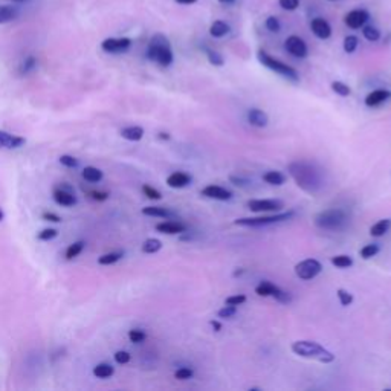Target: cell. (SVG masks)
Masks as SVG:
<instances>
[{
	"label": "cell",
	"mask_w": 391,
	"mask_h": 391,
	"mask_svg": "<svg viewBox=\"0 0 391 391\" xmlns=\"http://www.w3.org/2000/svg\"><path fill=\"white\" fill-rule=\"evenodd\" d=\"M289 173L296 185L309 194H316L322 188V173L310 162L293 161L289 164Z\"/></svg>",
	"instance_id": "6da1fadb"
},
{
	"label": "cell",
	"mask_w": 391,
	"mask_h": 391,
	"mask_svg": "<svg viewBox=\"0 0 391 391\" xmlns=\"http://www.w3.org/2000/svg\"><path fill=\"white\" fill-rule=\"evenodd\" d=\"M292 352L299 358L312 359L321 364H332L335 361V355L316 341H295Z\"/></svg>",
	"instance_id": "7a4b0ae2"
},
{
	"label": "cell",
	"mask_w": 391,
	"mask_h": 391,
	"mask_svg": "<svg viewBox=\"0 0 391 391\" xmlns=\"http://www.w3.org/2000/svg\"><path fill=\"white\" fill-rule=\"evenodd\" d=\"M147 57L159 66L168 68L173 63V51L168 38L162 34L153 35L147 48Z\"/></svg>",
	"instance_id": "3957f363"
},
{
	"label": "cell",
	"mask_w": 391,
	"mask_h": 391,
	"mask_svg": "<svg viewBox=\"0 0 391 391\" xmlns=\"http://www.w3.org/2000/svg\"><path fill=\"white\" fill-rule=\"evenodd\" d=\"M315 225L321 229L325 231H341L349 225V214L344 209L339 208H332V209H324L315 215Z\"/></svg>",
	"instance_id": "277c9868"
},
{
	"label": "cell",
	"mask_w": 391,
	"mask_h": 391,
	"mask_svg": "<svg viewBox=\"0 0 391 391\" xmlns=\"http://www.w3.org/2000/svg\"><path fill=\"white\" fill-rule=\"evenodd\" d=\"M257 58H258V61L263 66H266L272 72H275V74H278V75H281V77H285V78H288L291 81H298L299 77H298V72L293 68H291L289 64H286L283 61H280V60H277V58H274V57H271L268 52L258 51L257 52Z\"/></svg>",
	"instance_id": "5b68a950"
},
{
	"label": "cell",
	"mask_w": 391,
	"mask_h": 391,
	"mask_svg": "<svg viewBox=\"0 0 391 391\" xmlns=\"http://www.w3.org/2000/svg\"><path fill=\"white\" fill-rule=\"evenodd\" d=\"M293 215H295L293 211H288V212H278V214H274V215L243 217V219L234 220V225H237V226H266V225H272V223L286 222V220L292 219Z\"/></svg>",
	"instance_id": "8992f818"
},
{
	"label": "cell",
	"mask_w": 391,
	"mask_h": 391,
	"mask_svg": "<svg viewBox=\"0 0 391 391\" xmlns=\"http://www.w3.org/2000/svg\"><path fill=\"white\" fill-rule=\"evenodd\" d=\"M293 271H295V275L299 280H306L307 281V280H313L316 275L321 274L322 265L318 260H315V258H307V260H302V262L296 263Z\"/></svg>",
	"instance_id": "52a82bcc"
},
{
	"label": "cell",
	"mask_w": 391,
	"mask_h": 391,
	"mask_svg": "<svg viewBox=\"0 0 391 391\" xmlns=\"http://www.w3.org/2000/svg\"><path fill=\"white\" fill-rule=\"evenodd\" d=\"M246 205L254 212H278L285 208V202L278 199H252Z\"/></svg>",
	"instance_id": "ba28073f"
},
{
	"label": "cell",
	"mask_w": 391,
	"mask_h": 391,
	"mask_svg": "<svg viewBox=\"0 0 391 391\" xmlns=\"http://www.w3.org/2000/svg\"><path fill=\"white\" fill-rule=\"evenodd\" d=\"M52 197L61 206H74L77 203V197L74 194L72 187H69L66 184H63L60 187H55L54 191H52Z\"/></svg>",
	"instance_id": "9c48e42d"
},
{
	"label": "cell",
	"mask_w": 391,
	"mask_h": 391,
	"mask_svg": "<svg viewBox=\"0 0 391 391\" xmlns=\"http://www.w3.org/2000/svg\"><path fill=\"white\" fill-rule=\"evenodd\" d=\"M132 46V40L130 38H105L101 43L102 51L108 52V54H121L125 52L128 48Z\"/></svg>",
	"instance_id": "30bf717a"
},
{
	"label": "cell",
	"mask_w": 391,
	"mask_h": 391,
	"mask_svg": "<svg viewBox=\"0 0 391 391\" xmlns=\"http://www.w3.org/2000/svg\"><path fill=\"white\" fill-rule=\"evenodd\" d=\"M285 46H286L288 52L292 54L293 57H296V58H304V57H307V45H306V41H304L301 37H298V35H291V37H288Z\"/></svg>",
	"instance_id": "8fae6325"
},
{
	"label": "cell",
	"mask_w": 391,
	"mask_h": 391,
	"mask_svg": "<svg viewBox=\"0 0 391 391\" xmlns=\"http://www.w3.org/2000/svg\"><path fill=\"white\" fill-rule=\"evenodd\" d=\"M367 20H368V12H367L365 9H353V11H350V12L345 15V18H344L345 25H347L349 28H352V29H359V28H362V26L365 25Z\"/></svg>",
	"instance_id": "7c38bea8"
},
{
	"label": "cell",
	"mask_w": 391,
	"mask_h": 391,
	"mask_svg": "<svg viewBox=\"0 0 391 391\" xmlns=\"http://www.w3.org/2000/svg\"><path fill=\"white\" fill-rule=\"evenodd\" d=\"M310 29H312V32H313L318 38H321V40H325V38H329V37L332 35V28H330V25H329L324 18H321V17H316V18L312 20Z\"/></svg>",
	"instance_id": "4fadbf2b"
},
{
	"label": "cell",
	"mask_w": 391,
	"mask_h": 391,
	"mask_svg": "<svg viewBox=\"0 0 391 391\" xmlns=\"http://www.w3.org/2000/svg\"><path fill=\"white\" fill-rule=\"evenodd\" d=\"M202 196L208 199H214V200H229L232 197V193L219 185H208L202 190Z\"/></svg>",
	"instance_id": "5bb4252c"
},
{
	"label": "cell",
	"mask_w": 391,
	"mask_h": 391,
	"mask_svg": "<svg viewBox=\"0 0 391 391\" xmlns=\"http://www.w3.org/2000/svg\"><path fill=\"white\" fill-rule=\"evenodd\" d=\"M390 98V91H387V89H376V91L370 92V94L365 97V105H367V107H378V105H381L382 102L388 101Z\"/></svg>",
	"instance_id": "9a60e30c"
},
{
	"label": "cell",
	"mask_w": 391,
	"mask_h": 391,
	"mask_svg": "<svg viewBox=\"0 0 391 391\" xmlns=\"http://www.w3.org/2000/svg\"><path fill=\"white\" fill-rule=\"evenodd\" d=\"M190 182L191 176L184 171H175L167 178V185L170 188H185L187 185H190Z\"/></svg>",
	"instance_id": "2e32d148"
},
{
	"label": "cell",
	"mask_w": 391,
	"mask_h": 391,
	"mask_svg": "<svg viewBox=\"0 0 391 391\" xmlns=\"http://www.w3.org/2000/svg\"><path fill=\"white\" fill-rule=\"evenodd\" d=\"M248 122L254 127L263 128L268 125L269 116L266 115V112H263L260 108H251V110H248Z\"/></svg>",
	"instance_id": "e0dca14e"
},
{
	"label": "cell",
	"mask_w": 391,
	"mask_h": 391,
	"mask_svg": "<svg viewBox=\"0 0 391 391\" xmlns=\"http://www.w3.org/2000/svg\"><path fill=\"white\" fill-rule=\"evenodd\" d=\"M25 138L17 136V135H11L6 133L3 130H0V147L3 148H18L25 144Z\"/></svg>",
	"instance_id": "ac0fdd59"
},
{
	"label": "cell",
	"mask_w": 391,
	"mask_h": 391,
	"mask_svg": "<svg viewBox=\"0 0 391 391\" xmlns=\"http://www.w3.org/2000/svg\"><path fill=\"white\" fill-rule=\"evenodd\" d=\"M156 229L162 234H168V235H175V234H182L187 231V225L181 223V222H162L159 225H156Z\"/></svg>",
	"instance_id": "d6986e66"
},
{
	"label": "cell",
	"mask_w": 391,
	"mask_h": 391,
	"mask_svg": "<svg viewBox=\"0 0 391 391\" xmlns=\"http://www.w3.org/2000/svg\"><path fill=\"white\" fill-rule=\"evenodd\" d=\"M121 136L127 141H141L144 138V128L139 127V125H130V127H125L121 130Z\"/></svg>",
	"instance_id": "ffe728a7"
},
{
	"label": "cell",
	"mask_w": 391,
	"mask_h": 391,
	"mask_svg": "<svg viewBox=\"0 0 391 391\" xmlns=\"http://www.w3.org/2000/svg\"><path fill=\"white\" fill-rule=\"evenodd\" d=\"M142 214L150 217H161V219H170L175 215L168 208H162V206H145L142 208Z\"/></svg>",
	"instance_id": "44dd1931"
},
{
	"label": "cell",
	"mask_w": 391,
	"mask_h": 391,
	"mask_svg": "<svg viewBox=\"0 0 391 391\" xmlns=\"http://www.w3.org/2000/svg\"><path fill=\"white\" fill-rule=\"evenodd\" d=\"M280 291V288L278 286H275L274 283H271V281H262L257 288H255V293L258 295V296H275L277 293Z\"/></svg>",
	"instance_id": "7402d4cb"
},
{
	"label": "cell",
	"mask_w": 391,
	"mask_h": 391,
	"mask_svg": "<svg viewBox=\"0 0 391 391\" xmlns=\"http://www.w3.org/2000/svg\"><path fill=\"white\" fill-rule=\"evenodd\" d=\"M391 228V219H382L379 222H376L372 228H370V234L373 237H382L384 234H387Z\"/></svg>",
	"instance_id": "603a6c76"
},
{
	"label": "cell",
	"mask_w": 391,
	"mask_h": 391,
	"mask_svg": "<svg viewBox=\"0 0 391 391\" xmlns=\"http://www.w3.org/2000/svg\"><path fill=\"white\" fill-rule=\"evenodd\" d=\"M229 32V25L222 21V20H215L212 21V25L209 26V34L215 38H220V37H225L226 34Z\"/></svg>",
	"instance_id": "cb8c5ba5"
},
{
	"label": "cell",
	"mask_w": 391,
	"mask_h": 391,
	"mask_svg": "<svg viewBox=\"0 0 391 391\" xmlns=\"http://www.w3.org/2000/svg\"><path fill=\"white\" fill-rule=\"evenodd\" d=\"M263 181L269 185L281 187L286 182V176L280 171H268V173L263 175Z\"/></svg>",
	"instance_id": "d4e9b609"
},
{
	"label": "cell",
	"mask_w": 391,
	"mask_h": 391,
	"mask_svg": "<svg viewBox=\"0 0 391 391\" xmlns=\"http://www.w3.org/2000/svg\"><path fill=\"white\" fill-rule=\"evenodd\" d=\"M18 11L15 6H9V5H2L0 6V25L2 23H8L11 20H14L17 17Z\"/></svg>",
	"instance_id": "484cf974"
},
{
	"label": "cell",
	"mask_w": 391,
	"mask_h": 391,
	"mask_svg": "<svg viewBox=\"0 0 391 391\" xmlns=\"http://www.w3.org/2000/svg\"><path fill=\"white\" fill-rule=\"evenodd\" d=\"M83 178L88 181V182H92V184H95V182H99L101 179H102V171L97 168V167H86L84 170H83Z\"/></svg>",
	"instance_id": "4316f807"
},
{
	"label": "cell",
	"mask_w": 391,
	"mask_h": 391,
	"mask_svg": "<svg viewBox=\"0 0 391 391\" xmlns=\"http://www.w3.org/2000/svg\"><path fill=\"white\" fill-rule=\"evenodd\" d=\"M115 373V368L110 365V364H98L97 367L94 368V375L99 378V379H107V378H110L112 375Z\"/></svg>",
	"instance_id": "83f0119b"
},
{
	"label": "cell",
	"mask_w": 391,
	"mask_h": 391,
	"mask_svg": "<svg viewBox=\"0 0 391 391\" xmlns=\"http://www.w3.org/2000/svg\"><path fill=\"white\" fill-rule=\"evenodd\" d=\"M162 248V242L158 238H147L142 245V252L145 254H155L158 251H161Z\"/></svg>",
	"instance_id": "f1b7e54d"
},
{
	"label": "cell",
	"mask_w": 391,
	"mask_h": 391,
	"mask_svg": "<svg viewBox=\"0 0 391 391\" xmlns=\"http://www.w3.org/2000/svg\"><path fill=\"white\" fill-rule=\"evenodd\" d=\"M84 245H86V243H84L83 240H80V242H75V243L69 245V248L66 249V258H68V260H74L75 257H78V255L83 252Z\"/></svg>",
	"instance_id": "f546056e"
},
{
	"label": "cell",
	"mask_w": 391,
	"mask_h": 391,
	"mask_svg": "<svg viewBox=\"0 0 391 391\" xmlns=\"http://www.w3.org/2000/svg\"><path fill=\"white\" fill-rule=\"evenodd\" d=\"M332 265L333 266H336V268H339V269H345V268H350L352 265H353V258L350 257V255H345V254H342V255H335V257H332Z\"/></svg>",
	"instance_id": "4dcf8cb0"
},
{
	"label": "cell",
	"mask_w": 391,
	"mask_h": 391,
	"mask_svg": "<svg viewBox=\"0 0 391 391\" xmlns=\"http://www.w3.org/2000/svg\"><path fill=\"white\" fill-rule=\"evenodd\" d=\"M122 258V252H108V254H104L98 258V263L102 265V266H108V265H113L116 262H119Z\"/></svg>",
	"instance_id": "1f68e13d"
},
{
	"label": "cell",
	"mask_w": 391,
	"mask_h": 391,
	"mask_svg": "<svg viewBox=\"0 0 391 391\" xmlns=\"http://www.w3.org/2000/svg\"><path fill=\"white\" fill-rule=\"evenodd\" d=\"M332 91L339 97H349L352 94V89L342 81H333L332 83Z\"/></svg>",
	"instance_id": "d6a6232c"
},
{
	"label": "cell",
	"mask_w": 391,
	"mask_h": 391,
	"mask_svg": "<svg viewBox=\"0 0 391 391\" xmlns=\"http://www.w3.org/2000/svg\"><path fill=\"white\" fill-rule=\"evenodd\" d=\"M362 35H364L368 41H378V40L381 38V32H379V29L375 28V26H364Z\"/></svg>",
	"instance_id": "836d02e7"
},
{
	"label": "cell",
	"mask_w": 391,
	"mask_h": 391,
	"mask_svg": "<svg viewBox=\"0 0 391 391\" xmlns=\"http://www.w3.org/2000/svg\"><path fill=\"white\" fill-rule=\"evenodd\" d=\"M358 45H359V40H358L356 35H347V37L344 38V51H345L347 54H353V52L356 51Z\"/></svg>",
	"instance_id": "e575fe53"
},
{
	"label": "cell",
	"mask_w": 391,
	"mask_h": 391,
	"mask_svg": "<svg viewBox=\"0 0 391 391\" xmlns=\"http://www.w3.org/2000/svg\"><path fill=\"white\" fill-rule=\"evenodd\" d=\"M206 57H208V61L212 64V66H223L225 64V60L222 57V54H219L217 51H212V49H206Z\"/></svg>",
	"instance_id": "d590c367"
},
{
	"label": "cell",
	"mask_w": 391,
	"mask_h": 391,
	"mask_svg": "<svg viewBox=\"0 0 391 391\" xmlns=\"http://www.w3.org/2000/svg\"><path fill=\"white\" fill-rule=\"evenodd\" d=\"M35 66H37V60H35V57H28L21 64H20V68H18V72L21 74V75H26V74H29L31 71H34L35 69Z\"/></svg>",
	"instance_id": "8d00e7d4"
},
{
	"label": "cell",
	"mask_w": 391,
	"mask_h": 391,
	"mask_svg": "<svg viewBox=\"0 0 391 391\" xmlns=\"http://www.w3.org/2000/svg\"><path fill=\"white\" fill-rule=\"evenodd\" d=\"M379 252V246L376 243H372V245H365L362 249H361V257L364 260H368L372 257H375L376 254Z\"/></svg>",
	"instance_id": "74e56055"
},
{
	"label": "cell",
	"mask_w": 391,
	"mask_h": 391,
	"mask_svg": "<svg viewBox=\"0 0 391 391\" xmlns=\"http://www.w3.org/2000/svg\"><path fill=\"white\" fill-rule=\"evenodd\" d=\"M237 313V306H231V304H225V307H222L219 310V318L222 319H231L234 315Z\"/></svg>",
	"instance_id": "f35d334b"
},
{
	"label": "cell",
	"mask_w": 391,
	"mask_h": 391,
	"mask_svg": "<svg viewBox=\"0 0 391 391\" xmlns=\"http://www.w3.org/2000/svg\"><path fill=\"white\" fill-rule=\"evenodd\" d=\"M145 338H147V335H145V332L141 330V329H132V330L128 332V339H130L132 342H135V344L144 342Z\"/></svg>",
	"instance_id": "ab89813d"
},
{
	"label": "cell",
	"mask_w": 391,
	"mask_h": 391,
	"mask_svg": "<svg viewBox=\"0 0 391 391\" xmlns=\"http://www.w3.org/2000/svg\"><path fill=\"white\" fill-rule=\"evenodd\" d=\"M336 296H338L341 306H344V307H349V306H352V302H353V295L349 292V291H345V289H338Z\"/></svg>",
	"instance_id": "60d3db41"
},
{
	"label": "cell",
	"mask_w": 391,
	"mask_h": 391,
	"mask_svg": "<svg viewBox=\"0 0 391 391\" xmlns=\"http://www.w3.org/2000/svg\"><path fill=\"white\" fill-rule=\"evenodd\" d=\"M193 375H194V372H193V368H190V367H181V368H178V370L175 372V378H176L178 381L191 379Z\"/></svg>",
	"instance_id": "b9f144b4"
},
{
	"label": "cell",
	"mask_w": 391,
	"mask_h": 391,
	"mask_svg": "<svg viewBox=\"0 0 391 391\" xmlns=\"http://www.w3.org/2000/svg\"><path fill=\"white\" fill-rule=\"evenodd\" d=\"M57 235H58V231L55 228H48V229H43L41 232H38V240L49 242V240L55 238Z\"/></svg>",
	"instance_id": "7bdbcfd3"
},
{
	"label": "cell",
	"mask_w": 391,
	"mask_h": 391,
	"mask_svg": "<svg viewBox=\"0 0 391 391\" xmlns=\"http://www.w3.org/2000/svg\"><path fill=\"white\" fill-rule=\"evenodd\" d=\"M243 302H246V296L243 293L231 295L225 299V304H231V306H242Z\"/></svg>",
	"instance_id": "ee69618b"
},
{
	"label": "cell",
	"mask_w": 391,
	"mask_h": 391,
	"mask_svg": "<svg viewBox=\"0 0 391 391\" xmlns=\"http://www.w3.org/2000/svg\"><path fill=\"white\" fill-rule=\"evenodd\" d=\"M142 191H144V194L147 196L148 199H151V200H161V199H162L161 191H158L156 188H153V187H150V185H144V187H142Z\"/></svg>",
	"instance_id": "f6af8a7d"
},
{
	"label": "cell",
	"mask_w": 391,
	"mask_h": 391,
	"mask_svg": "<svg viewBox=\"0 0 391 391\" xmlns=\"http://www.w3.org/2000/svg\"><path fill=\"white\" fill-rule=\"evenodd\" d=\"M265 25H266V28H268L271 32H278V31H280V21H278V18L274 17V15L268 17Z\"/></svg>",
	"instance_id": "bcb514c9"
},
{
	"label": "cell",
	"mask_w": 391,
	"mask_h": 391,
	"mask_svg": "<svg viewBox=\"0 0 391 391\" xmlns=\"http://www.w3.org/2000/svg\"><path fill=\"white\" fill-rule=\"evenodd\" d=\"M130 359H132V356H130V353H128V352L119 350V352H116V353H115V361H116L118 364H121V365L128 364V362H130Z\"/></svg>",
	"instance_id": "7dc6e473"
},
{
	"label": "cell",
	"mask_w": 391,
	"mask_h": 391,
	"mask_svg": "<svg viewBox=\"0 0 391 391\" xmlns=\"http://www.w3.org/2000/svg\"><path fill=\"white\" fill-rule=\"evenodd\" d=\"M60 162H61L64 167H68V168H75V167L78 165V161H77L74 156H69V155L60 156Z\"/></svg>",
	"instance_id": "c3c4849f"
},
{
	"label": "cell",
	"mask_w": 391,
	"mask_h": 391,
	"mask_svg": "<svg viewBox=\"0 0 391 391\" xmlns=\"http://www.w3.org/2000/svg\"><path fill=\"white\" fill-rule=\"evenodd\" d=\"M299 5V0H280V6L288 11H295Z\"/></svg>",
	"instance_id": "681fc988"
},
{
	"label": "cell",
	"mask_w": 391,
	"mask_h": 391,
	"mask_svg": "<svg viewBox=\"0 0 391 391\" xmlns=\"http://www.w3.org/2000/svg\"><path fill=\"white\" fill-rule=\"evenodd\" d=\"M41 219H43V220H48V222H54V223H60V222H61V217H60L58 214L49 212V211L43 212V214H41Z\"/></svg>",
	"instance_id": "f907efd6"
},
{
	"label": "cell",
	"mask_w": 391,
	"mask_h": 391,
	"mask_svg": "<svg viewBox=\"0 0 391 391\" xmlns=\"http://www.w3.org/2000/svg\"><path fill=\"white\" fill-rule=\"evenodd\" d=\"M89 196L94 199V200H98V202H102V200H107L108 199V193L107 191H89Z\"/></svg>",
	"instance_id": "816d5d0a"
},
{
	"label": "cell",
	"mask_w": 391,
	"mask_h": 391,
	"mask_svg": "<svg viewBox=\"0 0 391 391\" xmlns=\"http://www.w3.org/2000/svg\"><path fill=\"white\" fill-rule=\"evenodd\" d=\"M209 324H211V327L214 329V332H220V330H222V324H220L219 321H214V319H212Z\"/></svg>",
	"instance_id": "f5cc1de1"
},
{
	"label": "cell",
	"mask_w": 391,
	"mask_h": 391,
	"mask_svg": "<svg viewBox=\"0 0 391 391\" xmlns=\"http://www.w3.org/2000/svg\"><path fill=\"white\" fill-rule=\"evenodd\" d=\"M178 3H181V5H193L196 3L197 0H176Z\"/></svg>",
	"instance_id": "db71d44e"
},
{
	"label": "cell",
	"mask_w": 391,
	"mask_h": 391,
	"mask_svg": "<svg viewBox=\"0 0 391 391\" xmlns=\"http://www.w3.org/2000/svg\"><path fill=\"white\" fill-rule=\"evenodd\" d=\"M159 138L167 141V139H170V135H168V133H164V132H161V133H159Z\"/></svg>",
	"instance_id": "11a10c76"
},
{
	"label": "cell",
	"mask_w": 391,
	"mask_h": 391,
	"mask_svg": "<svg viewBox=\"0 0 391 391\" xmlns=\"http://www.w3.org/2000/svg\"><path fill=\"white\" fill-rule=\"evenodd\" d=\"M220 3H232V2H235V0H219Z\"/></svg>",
	"instance_id": "9f6ffc18"
},
{
	"label": "cell",
	"mask_w": 391,
	"mask_h": 391,
	"mask_svg": "<svg viewBox=\"0 0 391 391\" xmlns=\"http://www.w3.org/2000/svg\"><path fill=\"white\" fill-rule=\"evenodd\" d=\"M3 220V212H2V209H0V222Z\"/></svg>",
	"instance_id": "6f0895ef"
},
{
	"label": "cell",
	"mask_w": 391,
	"mask_h": 391,
	"mask_svg": "<svg viewBox=\"0 0 391 391\" xmlns=\"http://www.w3.org/2000/svg\"><path fill=\"white\" fill-rule=\"evenodd\" d=\"M11 2H25V0H11Z\"/></svg>",
	"instance_id": "680465c9"
},
{
	"label": "cell",
	"mask_w": 391,
	"mask_h": 391,
	"mask_svg": "<svg viewBox=\"0 0 391 391\" xmlns=\"http://www.w3.org/2000/svg\"><path fill=\"white\" fill-rule=\"evenodd\" d=\"M332 2H333V0H332Z\"/></svg>",
	"instance_id": "91938a15"
}]
</instances>
